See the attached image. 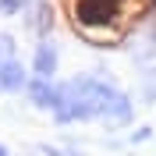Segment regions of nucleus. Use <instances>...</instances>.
I'll use <instances>...</instances> for the list:
<instances>
[{"label":"nucleus","instance_id":"1","mask_svg":"<svg viewBox=\"0 0 156 156\" xmlns=\"http://www.w3.org/2000/svg\"><path fill=\"white\" fill-rule=\"evenodd\" d=\"M153 0H78L75 4V21L89 36H121L131 21L149 7Z\"/></svg>","mask_w":156,"mask_h":156}]
</instances>
